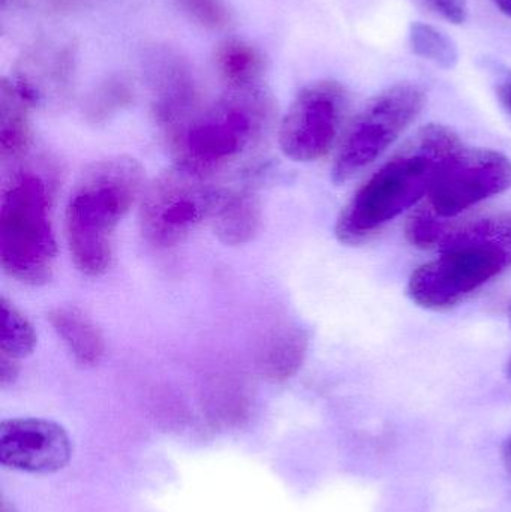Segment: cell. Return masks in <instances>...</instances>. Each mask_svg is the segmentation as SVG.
<instances>
[{
	"label": "cell",
	"mask_w": 511,
	"mask_h": 512,
	"mask_svg": "<svg viewBox=\"0 0 511 512\" xmlns=\"http://www.w3.org/2000/svg\"><path fill=\"white\" fill-rule=\"evenodd\" d=\"M461 150V140L452 129L443 125L420 129L342 209L335 227L339 242L353 246L368 242L389 222L416 206Z\"/></svg>",
	"instance_id": "obj_1"
},
{
	"label": "cell",
	"mask_w": 511,
	"mask_h": 512,
	"mask_svg": "<svg viewBox=\"0 0 511 512\" xmlns=\"http://www.w3.org/2000/svg\"><path fill=\"white\" fill-rule=\"evenodd\" d=\"M144 168L119 155L93 162L78 177L65 210V234L75 267L98 277L113 261L117 227L144 194Z\"/></svg>",
	"instance_id": "obj_2"
},
{
	"label": "cell",
	"mask_w": 511,
	"mask_h": 512,
	"mask_svg": "<svg viewBox=\"0 0 511 512\" xmlns=\"http://www.w3.org/2000/svg\"><path fill=\"white\" fill-rule=\"evenodd\" d=\"M511 267V212L452 228L440 256L414 271L408 295L429 310H446Z\"/></svg>",
	"instance_id": "obj_3"
},
{
	"label": "cell",
	"mask_w": 511,
	"mask_h": 512,
	"mask_svg": "<svg viewBox=\"0 0 511 512\" xmlns=\"http://www.w3.org/2000/svg\"><path fill=\"white\" fill-rule=\"evenodd\" d=\"M269 114V102L257 87L230 89L212 107L174 126L176 164L209 177L260 141Z\"/></svg>",
	"instance_id": "obj_4"
},
{
	"label": "cell",
	"mask_w": 511,
	"mask_h": 512,
	"mask_svg": "<svg viewBox=\"0 0 511 512\" xmlns=\"http://www.w3.org/2000/svg\"><path fill=\"white\" fill-rule=\"evenodd\" d=\"M56 256L50 182L38 171H17L0 203L3 270L18 282L41 286L53 276Z\"/></svg>",
	"instance_id": "obj_5"
},
{
	"label": "cell",
	"mask_w": 511,
	"mask_h": 512,
	"mask_svg": "<svg viewBox=\"0 0 511 512\" xmlns=\"http://www.w3.org/2000/svg\"><path fill=\"white\" fill-rule=\"evenodd\" d=\"M511 189V159L489 149H462L426 195V201L411 215L413 221L434 239H446L450 221L483 201Z\"/></svg>",
	"instance_id": "obj_6"
},
{
	"label": "cell",
	"mask_w": 511,
	"mask_h": 512,
	"mask_svg": "<svg viewBox=\"0 0 511 512\" xmlns=\"http://www.w3.org/2000/svg\"><path fill=\"white\" fill-rule=\"evenodd\" d=\"M425 107V92L416 84L401 83L366 104L348 128L336 153L332 180L348 182L374 164L417 119Z\"/></svg>",
	"instance_id": "obj_7"
},
{
	"label": "cell",
	"mask_w": 511,
	"mask_h": 512,
	"mask_svg": "<svg viewBox=\"0 0 511 512\" xmlns=\"http://www.w3.org/2000/svg\"><path fill=\"white\" fill-rule=\"evenodd\" d=\"M216 191L209 177L182 165L162 171L144 189L140 227L155 248L179 245L212 215Z\"/></svg>",
	"instance_id": "obj_8"
},
{
	"label": "cell",
	"mask_w": 511,
	"mask_h": 512,
	"mask_svg": "<svg viewBox=\"0 0 511 512\" xmlns=\"http://www.w3.org/2000/svg\"><path fill=\"white\" fill-rule=\"evenodd\" d=\"M347 108L344 87L320 81L305 87L288 108L279 126L282 153L296 162L323 158L338 138Z\"/></svg>",
	"instance_id": "obj_9"
},
{
	"label": "cell",
	"mask_w": 511,
	"mask_h": 512,
	"mask_svg": "<svg viewBox=\"0 0 511 512\" xmlns=\"http://www.w3.org/2000/svg\"><path fill=\"white\" fill-rule=\"evenodd\" d=\"M72 456L71 439L60 424L15 418L0 424V463L27 474L62 471Z\"/></svg>",
	"instance_id": "obj_10"
},
{
	"label": "cell",
	"mask_w": 511,
	"mask_h": 512,
	"mask_svg": "<svg viewBox=\"0 0 511 512\" xmlns=\"http://www.w3.org/2000/svg\"><path fill=\"white\" fill-rule=\"evenodd\" d=\"M209 221L224 245H245L254 239L260 228V201L246 188L219 189Z\"/></svg>",
	"instance_id": "obj_11"
},
{
	"label": "cell",
	"mask_w": 511,
	"mask_h": 512,
	"mask_svg": "<svg viewBox=\"0 0 511 512\" xmlns=\"http://www.w3.org/2000/svg\"><path fill=\"white\" fill-rule=\"evenodd\" d=\"M51 327L81 366H96L105 355V342L95 322L75 306H59L48 315Z\"/></svg>",
	"instance_id": "obj_12"
},
{
	"label": "cell",
	"mask_w": 511,
	"mask_h": 512,
	"mask_svg": "<svg viewBox=\"0 0 511 512\" xmlns=\"http://www.w3.org/2000/svg\"><path fill=\"white\" fill-rule=\"evenodd\" d=\"M309 337L300 327H285L276 331L260 352L258 367L261 375L272 382L293 378L305 363Z\"/></svg>",
	"instance_id": "obj_13"
},
{
	"label": "cell",
	"mask_w": 511,
	"mask_h": 512,
	"mask_svg": "<svg viewBox=\"0 0 511 512\" xmlns=\"http://www.w3.org/2000/svg\"><path fill=\"white\" fill-rule=\"evenodd\" d=\"M32 107L15 81H3L0 89V158L17 161L29 149V108Z\"/></svg>",
	"instance_id": "obj_14"
},
{
	"label": "cell",
	"mask_w": 511,
	"mask_h": 512,
	"mask_svg": "<svg viewBox=\"0 0 511 512\" xmlns=\"http://www.w3.org/2000/svg\"><path fill=\"white\" fill-rule=\"evenodd\" d=\"M215 62L230 89L257 87L263 74V57L254 45L240 39H227L219 44Z\"/></svg>",
	"instance_id": "obj_15"
},
{
	"label": "cell",
	"mask_w": 511,
	"mask_h": 512,
	"mask_svg": "<svg viewBox=\"0 0 511 512\" xmlns=\"http://www.w3.org/2000/svg\"><path fill=\"white\" fill-rule=\"evenodd\" d=\"M36 333L26 316L9 303L0 300V354L21 360L29 357L36 346Z\"/></svg>",
	"instance_id": "obj_16"
},
{
	"label": "cell",
	"mask_w": 511,
	"mask_h": 512,
	"mask_svg": "<svg viewBox=\"0 0 511 512\" xmlns=\"http://www.w3.org/2000/svg\"><path fill=\"white\" fill-rule=\"evenodd\" d=\"M411 50L416 56L443 69H453L459 62L458 45L443 30L416 21L410 27Z\"/></svg>",
	"instance_id": "obj_17"
},
{
	"label": "cell",
	"mask_w": 511,
	"mask_h": 512,
	"mask_svg": "<svg viewBox=\"0 0 511 512\" xmlns=\"http://www.w3.org/2000/svg\"><path fill=\"white\" fill-rule=\"evenodd\" d=\"M183 12L206 29H224L230 23V12L222 0H177Z\"/></svg>",
	"instance_id": "obj_18"
},
{
	"label": "cell",
	"mask_w": 511,
	"mask_h": 512,
	"mask_svg": "<svg viewBox=\"0 0 511 512\" xmlns=\"http://www.w3.org/2000/svg\"><path fill=\"white\" fill-rule=\"evenodd\" d=\"M434 14L453 24H462L468 18L467 0H422Z\"/></svg>",
	"instance_id": "obj_19"
},
{
	"label": "cell",
	"mask_w": 511,
	"mask_h": 512,
	"mask_svg": "<svg viewBox=\"0 0 511 512\" xmlns=\"http://www.w3.org/2000/svg\"><path fill=\"white\" fill-rule=\"evenodd\" d=\"M18 364L17 360L0 354V385L2 388L9 387L17 381Z\"/></svg>",
	"instance_id": "obj_20"
},
{
	"label": "cell",
	"mask_w": 511,
	"mask_h": 512,
	"mask_svg": "<svg viewBox=\"0 0 511 512\" xmlns=\"http://www.w3.org/2000/svg\"><path fill=\"white\" fill-rule=\"evenodd\" d=\"M497 95L504 110L511 117V72H506L497 84Z\"/></svg>",
	"instance_id": "obj_21"
},
{
	"label": "cell",
	"mask_w": 511,
	"mask_h": 512,
	"mask_svg": "<svg viewBox=\"0 0 511 512\" xmlns=\"http://www.w3.org/2000/svg\"><path fill=\"white\" fill-rule=\"evenodd\" d=\"M501 460H503L504 468L511 475V436L506 439L501 448Z\"/></svg>",
	"instance_id": "obj_22"
},
{
	"label": "cell",
	"mask_w": 511,
	"mask_h": 512,
	"mask_svg": "<svg viewBox=\"0 0 511 512\" xmlns=\"http://www.w3.org/2000/svg\"><path fill=\"white\" fill-rule=\"evenodd\" d=\"M494 2L497 3L498 8H500L504 14L511 17V0H494Z\"/></svg>",
	"instance_id": "obj_23"
},
{
	"label": "cell",
	"mask_w": 511,
	"mask_h": 512,
	"mask_svg": "<svg viewBox=\"0 0 511 512\" xmlns=\"http://www.w3.org/2000/svg\"><path fill=\"white\" fill-rule=\"evenodd\" d=\"M507 376L511 379V360L509 361V364H507Z\"/></svg>",
	"instance_id": "obj_24"
},
{
	"label": "cell",
	"mask_w": 511,
	"mask_h": 512,
	"mask_svg": "<svg viewBox=\"0 0 511 512\" xmlns=\"http://www.w3.org/2000/svg\"><path fill=\"white\" fill-rule=\"evenodd\" d=\"M509 319H510V325H511V303H510V306H509Z\"/></svg>",
	"instance_id": "obj_25"
}]
</instances>
